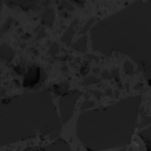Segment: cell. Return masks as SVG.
Instances as JSON below:
<instances>
[{
    "label": "cell",
    "instance_id": "1",
    "mask_svg": "<svg viewBox=\"0 0 151 151\" xmlns=\"http://www.w3.org/2000/svg\"><path fill=\"white\" fill-rule=\"evenodd\" d=\"M94 50L109 57L113 51L132 58L151 81V1H135L94 26Z\"/></svg>",
    "mask_w": 151,
    "mask_h": 151
}]
</instances>
